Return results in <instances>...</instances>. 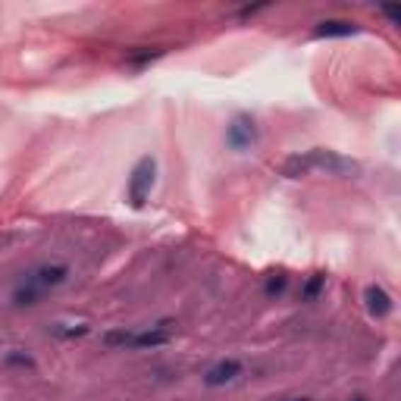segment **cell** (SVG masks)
I'll return each instance as SVG.
<instances>
[{
  "mask_svg": "<svg viewBox=\"0 0 401 401\" xmlns=\"http://www.w3.org/2000/svg\"><path fill=\"white\" fill-rule=\"evenodd\" d=\"M154 176H157L154 157H141V160H138L132 176H129V201H132L135 207H141V204L148 201L151 188H154Z\"/></svg>",
  "mask_w": 401,
  "mask_h": 401,
  "instance_id": "cell-1",
  "label": "cell"
},
{
  "mask_svg": "<svg viewBox=\"0 0 401 401\" xmlns=\"http://www.w3.org/2000/svg\"><path fill=\"white\" fill-rule=\"evenodd\" d=\"M257 122L251 120V116H236L232 120V126L226 129V144H229L232 151H245L251 148L254 141H257Z\"/></svg>",
  "mask_w": 401,
  "mask_h": 401,
  "instance_id": "cell-2",
  "label": "cell"
},
{
  "mask_svg": "<svg viewBox=\"0 0 401 401\" xmlns=\"http://www.w3.org/2000/svg\"><path fill=\"white\" fill-rule=\"evenodd\" d=\"M308 163H310V170H330V173H354L357 166L354 163H348V160H342V157H335L330 154V151H308Z\"/></svg>",
  "mask_w": 401,
  "mask_h": 401,
  "instance_id": "cell-3",
  "label": "cell"
},
{
  "mask_svg": "<svg viewBox=\"0 0 401 401\" xmlns=\"http://www.w3.org/2000/svg\"><path fill=\"white\" fill-rule=\"evenodd\" d=\"M66 276H69V269L63 267V264H50V267H38L32 276H28V282L32 286H38L41 291H47V289H54V286H63L66 282Z\"/></svg>",
  "mask_w": 401,
  "mask_h": 401,
  "instance_id": "cell-4",
  "label": "cell"
},
{
  "mask_svg": "<svg viewBox=\"0 0 401 401\" xmlns=\"http://www.w3.org/2000/svg\"><path fill=\"white\" fill-rule=\"evenodd\" d=\"M236 376H242V364H238V361H220V364H214V367L204 373V383L216 389V385L232 383Z\"/></svg>",
  "mask_w": 401,
  "mask_h": 401,
  "instance_id": "cell-5",
  "label": "cell"
},
{
  "mask_svg": "<svg viewBox=\"0 0 401 401\" xmlns=\"http://www.w3.org/2000/svg\"><path fill=\"white\" fill-rule=\"evenodd\" d=\"M364 301H367V310L373 313V317H379V320L392 313V295L383 286H367V291H364Z\"/></svg>",
  "mask_w": 401,
  "mask_h": 401,
  "instance_id": "cell-6",
  "label": "cell"
},
{
  "mask_svg": "<svg viewBox=\"0 0 401 401\" xmlns=\"http://www.w3.org/2000/svg\"><path fill=\"white\" fill-rule=\"evenodd\" d=\"M170 342V332H166V326H154V330H141L132 335V345H129V351L132 348H157V345H166Z\"/></svg>",
  "mask_w": 401,
  "mask_h": 401,
  "instance_id": "cell-7",
  "label": "cell"
},
{
  "mask_svg": "<svg viewBox=\"0 0 401 401\" xmlns=\"http://www.w3.org/2000/svg\"><path fill=\"white\" fill-rule=\"evenodd\" d=\"M348 35H357V25L345 19H330L317 25V38H348Z\"/></svg>",
  "mask_w": 401,
  "mask_h": 401,
  "instance_id": "cell-8",
  "label": "cell"
},
{
  "mask_svg": "<svg viewBox=\"0 0 401 401\" xmlns=\"http://www.w3.org/2000/svg\"><path fill=\"white\" fill-rule=\"evenodd\" d=\"M163 54H166L163 47H135V50H129L126 54V63L129 66H148V63L160 60Z\"/></svg>",
  "mask_w": 401,
  "mask_h": 401,
  "instance_id": "cell-9",
  "label": "cell"
},
{
  "mask_svg": "<svg viewBox=\"0 0 401 401\" xmlns=\"http://www.w3.org/2000/svg\"><path fill=\"white\" fill-rule=\"evenodd\" d=\"M41 295H45V291H41L38 286H32V282H23V286H19L16 291H13V301L19 304V308H35V304L41 301Z\"/></svg>",
  "mask_w": 401,
  "mask_h": 401,
  "instance_id": "cell-10",
  "label": "cell"
},
{
  "mask_svg": "<svg viewBox=\"0 0 401 401\" xmlns=\"http://www.w3.org/2000/svg\"><path fill=\"white\" fill-rule=\"evenodd\" d=\"M310 173V163H308V154H298V157H289L286 163H282V176H289V179H301V176H308Z\"/></svg>",
  "mask_w": 401,
  "mask_h": 401,
  "instance_id": "cell-11",
  "label": "cell"
},
{
  "mask_svg": "<svg viewBox=\"0 0 401 401\" xmlns=\"http://www.w3.org/2000/svg\"><path fill=\"white\" fill-rule=\"evenodd\" d=\"M326 289V276L323 273H313L310 276V279L308 282H304V289H301V301H317V298H320V291H323Z\"/></svg>",
  "mask_w": 401,
  "mask_h": 401,
  "instance_id": "cell-12",
  "label": "cell"
},
{
  "mask_svg": "<svg viewBox=\"0 0 401 401\" xmlns=\"http://www.w3.org/2000/svg\"><path fill=\"white\" fill-rule=\"evenodd\" d=\"M132 335H135V330H110V332H104V345L126 351V348L132 345Z\"/></svg>",
  "mask_w": 401,
  "mask_h": 401,
  "instance_id": "cell-13",
  "label": "cell"
},
{
  "mask_svg": "<svg viewBox=\"0 0 401 401\" xmlns=\"http://www.w3.org/2000/svg\"><path fill=\"white\" fill-rule=\"evenodd\" d=\"M50 332L54 335H60V339H82V335H88V326H66V323H57V326H50Z\"/></svg>",
  "mask_w": 401,
  "mask_h": 401,
  "instance_id": "cell-14",
  "label": "cell"
},
{
  "mask_svg": "<svg viewBox=\"0 0 401 401\" xmlns=\"http://www.w3.org/2000/svg\"><path fill=\"white\" fill-rule=\"evenodd\" d=\"M286 286H289V279H286V276H282V273L269 276V279H267V295H269V298L282 295V291H286Z\"/></svg>",
  "mask_w": 401,
  "mask_h": 401,
  "instance_id": "cell-15",
  "label": "cell"
},
{
  "mask_svg": "<svg viewBox=\"0 0 401 401\" xmlns=\"http://www.w3.org/2000/svg\"><path fill=\"white\" fill-rule=\"evenodd\" d=\"M6 364H10V367H35V361L23 351H10L6 354Z\"/></svg>",
  "mask_w": 401,
  "mask_h": 401,
  "instance_id": "cell-16",
  "label": "cell"
},
{
  "mask_svg": "<svg viewBox=\"0 0 401 401\" xmlns=\"http://www.w3.org/2000/svg\"><path fill=\"white\" fill-rule=\"evenodd\" d=\"M383 13H385V16H389V19H392V23H398V10H395V6H385V10H383Z\"/></svg>",
  "mask_w": 401,
  "mask_h": 401,
  "instance_id": "cell-17",
  "label": "cell"
},
{
  "mask_svg": "<svg viewBox=\"0 0 401 401\" xmlns=\"http://www.w3.org/2000/svg\"><path fill=\"white\" fill-rule=\"evenodd\" d=\"M351 401H370V398H367V395H354Z\"/></svg>",
  "mask_w": 401,
  "mask_h": 401,
  "instance_id": "cell-18",
  "label": "cell"
},
{
  "mask_svg": "<svg viewBox=\"0 0 401 401\" xmlns=\"http://www.w3.org/2000/svg\"><path fill=\"white\" fill-rule=\"evenodd\" d=\"M291 401H310V398H291Z\"/></svg>",
  "mask_w": 401,
  "mask_h": 401,
  "instance_id": "cell-19",
  "label": "cell"
}]
</instances>
